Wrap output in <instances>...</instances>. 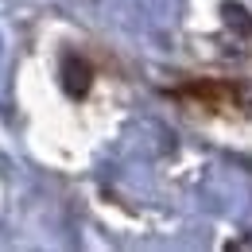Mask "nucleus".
<instances>
[{"instance_id":"1","label":"nucleus","mask_w":252,"mask_h":252,"mask_svg":"<svg viewBox=\"0 0 252 252\" xmlns=\"http://www.w3.org/2000/svg\"><path fill=\"white\" fill-rule=\"evenodd\" d=\"M63 90L66 97H86L90 94V86H94V70H90V63L86 59H78V55H63Z\"/></svg>"},{"instance_id":"2","label":"nucleus","mask_w":252,"mask_h":252,"mask_svg":"<svg viewBox=\"0 0 252 252\" xmlns=\"http://www.w3.org/2000/svg\"><path fill=\"white\" fill-rule=\"evenodd\" d=\"M221 16H225V24H229L237 35H245V39L252 35V16H249V8H245V4L225 0V4H221Z\"/></svg>"},{"instance_id":"3","label":"nucleus","mask_w":252,"mask_h":252,"mask_svg":"<svg viewBox=\"0 0 252 252\" xmlns=\"http://www.w3.org/2000/svg\"><path fill=\"white\" fill-rule=\"evenodd\" d=\"M229 249H252V233H249V237H241V241H233Z\"/></svg>"}]
</instances>
